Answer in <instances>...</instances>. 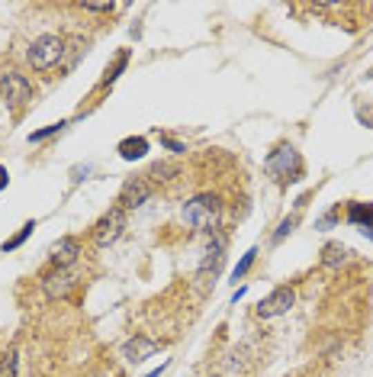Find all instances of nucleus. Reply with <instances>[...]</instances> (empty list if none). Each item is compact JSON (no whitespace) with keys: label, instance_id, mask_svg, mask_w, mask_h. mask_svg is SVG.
Returning a JSON list of instances; mask_svg holds the SVG:
<instances>
[{"label":"nucleus","instance_id":"obj_22","mask_svg":"<svg viewBox=\"0 0 373 377\" xmlns=\"http://www.w3.org/2000/svg\"><path fill=\"white\" fill-rule=\"evenodd\" d=\"M7 181H10V171H7V168H3V165H0V190L7 187Z\"/></svg>","mask_w":373,"mask_h":377},{"label":"nucleus","instance_id":"obj_2","mask_svg":"<svg viewBox=\"0 0 373 377\" xmlns=\"http://www.w3.org/2000/svg\"><path fill=\"white\" fill-rule=\"evenodd\" d=\"M264 168L271 171L277 181H283V184H293V181L303 178V158H299V151L289 142H280L277 149L267 155Z\"/></svg>","mask_w":373,"mask_h":377},{"label":"nucleus","instance_id":"obj_8","mask_svg":"<svg viewBox=\"0 0 373 377\" xmlns=\"http://www.w3.org/2000/svg\"><path fill=\"white\" fill-rule=\"evenodd\" d=\"M155 194V184H151L149 178H132V181H126V187H122V194H119V207L129 213V210H139L145 200Z\"/></svg>","mask_w":373,"mask_h":377},{"label":"nucleus","instance_id":"obj_13","mask_svg":"<svg viewBox=\"0 0 373 377\" xmlns=\"http://www.w3.org/2000/svg\"><path fill=\"white\" fill-rule=\"evenodd\" d=\"M347 248L345 246H338V242H328L325 248H322V264H328V268H335V264H341L347 258Z\"/></svg>","mask_w":373,"mask_h":377},{"label":"nucleus","instance_id":"obj_19","mask_svg":"<svg viewBox=\"0 0 373 377\" xmlns=\"http://www.w3.org/2000/svg\"><path fill=\"white\" fill-rule=\"evenodd\" d=\"M61 126H65V123H52V126H46V129L32 132V136H29V142H42V139H48V136H55V132H61Z\"/></svg>","mask_w":373,"mask_h":377},{"label":"nucleus","instance_id":"obj_6","mask_svg":"<svg viewBox=\"0 0 373 377\" xmlns=\"http://www.w3.org/2000/svg\"><path fill=\"white\" fill-rule=\"evenodd\" d=\"M293 303H296V291H293V287H277V291H271L261 303H258V316H261V320L283 316V313H289Z\"/></svg>","mask_w":373,"mask_h":377},{"label":"nucleus","instance_id":"obj_15","mask_svg":"<svg viewBox=\"0 0 373 377\" xmlns=\"http://www.w3.org/2000/svg\"><path fill=\"white\" fill-rule=\"evenodd\" d=\"M19 368V358H17V349H10L0 355V377H17Z\"/></svg>","mask_w":373,"mask_h":377},{"label":"nucleus","instance_id":"obj_18","mask_svg":"<svg viewBox=\"0 0 373 377\" xmlns=\"http://www.w3.org/2000/svg\"><path fill=\"white\" fill-rule=\"evenodd\" d=\"M296 223H299V213H293V217H287V219H283V223H280V229H277V232H274V242H283V239H287L289 232L296 229Z\"/></svg>","mask_w":373,"mask_h":377},{"label":"nucleus","instance_id":"obj_3","mask_svg":"<svg viewBox=\"0 0 373 377\" xmlns=\"http://www.w3.org/2000/svg\"><path fill=\"white\" fill-rule=\"evenodd\" d=\"M32 71H52L65 58V39L61 36H39L26 52Z\"/></svg>","mask_w":373,"mask_h":377},{"label":"nucleus","instance_id":"obj_20","mask_svg":"<svg viewBox=\"0 0 373 377\" xmlns=\"http://www.w3.org/2000/svg\"><path fill=\"white\" fill-rule=\"evenodd\" d=\"M81 10H90V13H113L116 3H81Z\"/></svg>","mask_w":373,"mask_h":377},{"label":"nucleus","instance_id":"obj_4","mask_svg":"<svg viewBox=\"0 0 373 377\" xmlns=\"http://www.w3.org/2000/svg\"><path fill=\"white\" fill-rule=\"evenodd\" d=\"M0 100H3L13 113H19V110L32 100V84H29V77L19 75V71H7V75L0 77Z\"/></svg>","mask_w":373,"mask_h":377},{"label":"nucleus","instance_id":"obj_10","mask_svg":"<svg viewBox=\"0 0 373 377\" xmlns=\"http://www.w3.org/2000/svg\"><path fill=\"white\" fill-rule=\"evenodd\" d=\"M48 255H52V264H55V268H71V264L77 261V255H81V242H77L75 236H65L52 246Z\"/></svg>","mask_w":373,"mask_h":377},{"label":"nucleus","instance_id":"obj_21","mask_svg":"<svg viewBox=\"0 0 373 377\" xmlns=\"http://www.w3.org/2000/svg\"><path fill=\"white\" fill-rule=\"evenodd\" d=\"M161 145H168V149L174 151V155H184V151H186V149H184V145H180L178 139H168V136H161Z\"/></svg>","mask_w":373,"mask_h":377},{"label":"nucleus","instance_id":"obj_14","mask_svg":"<svg viewBox=\"0 0 373 377\" xmlns=\"http://www.w3.org/2000/svg\"><path fill=\"white\" fill-rule=\"evenodd\" d=\"M129 65V48H122L119 55H116V62H113L110 68H106V75H103V87L106 84H113V81H116V77H119V71L122 68Z\"/></svg>","mask_w":373,"mask_h":377},{"label":"nucleus","instance_id":"obj_1","mask_svg":"<svg viewBox=\"0 0 373 377\" xmlns=\"http://www.w3.org/2000/svg\"><path fill=\"white\" fill-rule=\"evenodd\" d=\"M180 219H184L190 229H200V232H216L222 226V200L216 194H196L180 207Z\"/></svg>","mask_w":373,"mask_h":377},{"label":"nucleus","instance_id":"obj_9","mask_svg":"<svg viewBox=\"0 0 373 377\" xmlns=\"http://www.w3.org/2000/svg\"><path fill=\"white\" fill-rule=\"evenodd\" d=\"M158 351V342L155 339H145V335H132L126 345H122V358L132 361V365H142L145 358H151Z\"/></svg>","mask_w":373,"mask_h":377},{"label":"nucleus","instance_id":"obj_11","mask_svg":"<svg viewBox=\"0 0 373 377\" xmlns=\"http://www.w3.org/2000/svg\"><path fill=\"white\" fill-rule=\"evenodd\" d=\"M347 223L361 226V232L373 239V203H351L347 207Z\"/></svg>","mask_w":373,"mask_h":377},{"label":"nucleus","instance_id":"obj_7","mask_svg":"<svg viewBox=\"0 0 373 377\" xmlns=\"http://www.w3.org/2000/svg\"><path fill=\"white\" fill-rule=\"evenodd\" d=\"M77 287V274L71 268H55L42 277V291L52 297V300H65L68 293Z\"/></svg>","mask_w":373,"mask_h":377},{"label":"nucleus","instance_id":"obj_17","mask_svg":"<svg viewBox=\"0 0 373 377\" xmlns=\"http://www.w3.org/2000/svg\"><path fill=\"white\" fill-rule=\"evenodd\" d=\"M254 258H258V248H248V252H245V258H242V261L235 264V271H232V277H235V281H238V277H245V274L251 271Z\"/></svg>","mask_w":373,"mask_h":377},{"label":"nucleus","instance_id":"obj_12","mask_svg":"<svg viewBox=\"0 0 373 377\" xmlns=\"http://www.w3.org/2000/svg\"><path fill=\"white\" fill-rule=\"evenodd\" d=\"M145 151H149V139H145V136H129V139L119 142V155L126 161L145 158Z\"/></svg>","mask_w":373,"mask_h":377},{"label":"nucleus","instance_id":"obj_23","mask_svg":"<svg viewBox=\"0 0 373 377\" xmlns=\"http://www.w3.org/2000/svg\"><path fill=\"white\" fill-rule=\"evenodd\" d=\"M87 377H113V374L106 368H100V371H93V374H87Z\"/></svg>","mask_w":373,"mask_h":377},{"label":"nucleus","instance_id":"obj_5","mask_svg":"<svg viewBox=\"0 0 373 377\" xmlns=\"http://www.w3.org/2000/svg\"><path fill=\"white\" fill-rule=\"evenodd\" d=\"M126 232V210L122 207H113L106 210L100 219H97V226L90 229V239L97 248H110L116 239Z\"/></svg>","mask_w":373,"mask_h":377},{"label":"nucleus","instance_id":"obj_16","mask_svg":"<svg viewBox=\"0 0 373 377\" xmlns=\"http://www.w3.org/2000/svg\"><path fill=\"white\" fill-rule=\"evenodd\" d=\"M32 229H36V223L29 219V223H26V226H23V229H19L17 236H13V239H7V242H3V252H13V248H19V246H23V242H26L29 236H32Z\"/></svg>","mask_w":373,"mask_h":377}]
</instances>
